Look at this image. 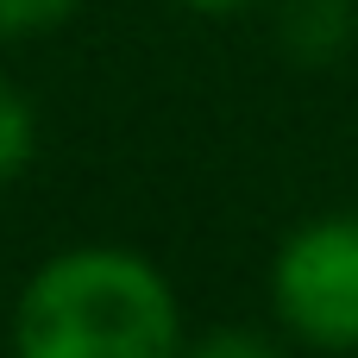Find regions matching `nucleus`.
Segmentation results:
<instances>
[{"label": "nucleus", "instance_id": "3", "mask_svg": "<svg viewBox=\"0 0 358 358\" xmlns=\"http://www.w3.org/2000/svg\"><path fill=\"white\" fill-rule=\"evenodd\" d=\"M352 38V6L346 0H296L283 13V44L302 63H334Z\"/></svg>", "mask_w": 358, "mask_h": 358}, {"label": "nucleus", "instance_id": "4", "mask_svg": "<svg viewBox=\"0 0 358 358\" xmlns=\"http://www.w3.org/2000/svg\"><path fill=\"white\" fill-rule=\"evenodd\" d=\"M31 151H38V113L13 82H0V182H13L31 164Z\"/></svg>", "mask_w": 358, "mask_h": 358}, {"label": "nucleus", "instance_id": "1", "mask_svg": "<svg viewBox=\"0 0 358 358\" xmlns=\"http://www.w3.org/2000/svg\"><path fill=\"white\" fill-rule=\"evenodd\" d=\"M13 358H182L176 289L145 252L69 245L19 289Z\"/></svg>", "mask_w": 358, "mask_h": 358}, {"label": "nucleus", "instance_id": "7", "mask_svg": "<svg viewBox=\"0 0 358 358\" xmlns=\"http://www.w3.org/2000/svg\"><path fill=\"white\" fill-rule=\"evenodd\" d=\"M182 6H195V13H208V19H233V13H252L258 0H182Z\"/></svg>", "mask_w": 358, "mask_h": 358}, {"label": "nucleus", "instance_id": "6", "mask_svg": "<svg viewBox=\"0 0 358 358\" xmlns=\"http://www.w3.org/2000/svg\"><path fill=\"white\" fill-rule=\"evenodd\" d=\"M82 0H0V38H38L50 25H63Z\"/></svg>", "mask_w": 358, "mask_h": 358}, {"label": "nucleus", "instance_id": "5", "mask_svg": "<svg viewBox=\"0 0 358 358\" xmlns=\"http://www.w3.org/2000/svg\"><path fill=\"white\" fill-rule=\"evenodd\" d=\"M182 358H289V352L252 327H214L201 340H182Z\"/></svg>", "mask_w": 358, "mask_h": 358}, {"label": "nucleus", "instance_id": "2", "mask_svg": "<svg viewBox=\"0 0 358 358\" xmlns=\"http://www.w3.org/2000/svg\"><path fill=\"white\" fill-rule=\"evenodd\" d=\"M283 327L315 352H358V214L308 220L271 264Z\"/></svg>", "mask_w": 358, "mask_h": 358}]
</instances>
